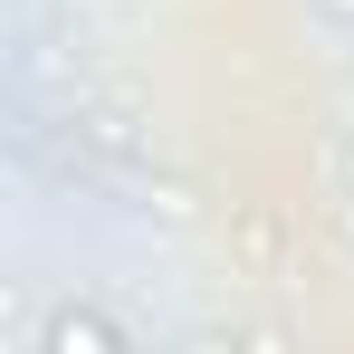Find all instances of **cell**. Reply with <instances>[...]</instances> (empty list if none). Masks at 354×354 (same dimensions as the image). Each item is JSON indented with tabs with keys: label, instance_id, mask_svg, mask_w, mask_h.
Returning a JSON list of instances; mask_svg holds the SVG:
<instances>
[{
	"label": "cell",
	"instance_id": "6da1fadb",
	"mask_svg": "<svg viewBox=\"0 0 354 354\" xmlns=\"http://www.w3.org/2000/svg\"><path fill=\"white\" fill-rule=\"evenodd\" d=\"M134 335H124L115 316H96V306H58L48 326H39V354H124Z\"/></svg>",
	"mask_w": 354,
	"mask_h": 354
},
{
	"label": "cell",
	"instance_id": "7a4b0ae2",
	"mask_svg": "<svg viewBox=\"0 0 354 354\" xmlns=\"http://www.w3.org/2000/svg\"><path fill=\"white\" fill-rule=\"evenodd\" d=\"M326 10H335V19H354V0H326Z\"/></svg>",
	"mask_w": 354,
	"mask_h": 354
}]
</instances>
